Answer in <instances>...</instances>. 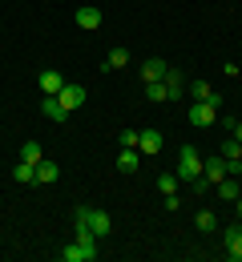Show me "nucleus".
Returning a JSON list of instances; mask_svg holds the SVG:
<instances>
[{
	"instance_id": "obj_1",
	"label": "nucleus",
	"mask_w": 242,
	"mask_h": 262,
	"mask_svg": "<svg viewBox=\"0 0 242 262\" xmlns=\"http://www.w3.org/2000/svg\"><path fill=\"white\" fill-rule=\"evenodd\" d=\"M178 182H194L198 173H202V154L194 149V145H182V154H178Z\"/></svg>"
},
{
	"instance_id": "obj_2",
	"label": "nucleus",
	"mask_w": 242,
	"mask_h": 262,
	"mask_svg": "<svg viewBox=\"0 0 242 262\" xmlns=\"http://www.w3.org/2000/svg\"><path fill=\"white\" fill-rule=\"evenodd\" d=\"M186 121H190V125H198V129L218 125V109H214L210 101H190V109H186Z\"/></svg>"
},
{
	"instance_id": "obj_3",
	"label": "nucleus",
	"mask_w": 242,
	"mask_h": 262,
	"mask_svg": "<svg viewBox=\"0 0 242 262\" xmlns=\"http://www.w3.org/2000/svg\"><path fill=\"white\" fill-rule=\"evenodd\" d=\"M73 242L85 250V258H89V262L97 258V234L89 230V222H77V234H73Z\"/></svg>"
},
{
	"instance_id": "obj_4",
	"label": "nucleus",
	"mask_w": 242,
	"mask_h": 262,
	"mask_svg": "<svg viewBox=\"0 0 242 262\" xmlns=\"http://www.w3.org/2000/svg\"><path fill=\"white\" fill-rule=\"evenodd\" d=\"M222 246H226V258L230 262H242V226L222 230Z\"/></svg>"
},
{
	"instance_id": "obj_5",
	"label": "nucleus",
	"mask_w": 242,
	"mask_h": 262,
	"mask_svg": "<svg viewBox=\"0 0 242 262\" xmlns=\"http://www.w3.org/2000/svg\"><path fill=\"white\" fill-rule=\"evenodd\" d=\"M226 173H230V169H226V158H222V154H214V158H206V162H202V178H206L210 186H218Z\"/></svg>"
},
{
	"instance_id": "obj_6",
	"label": "nucleus",
	"mask_w": 242,
	"mask_h": 262,
	"mask_svg": "<svg viewBox=\"0 0 242 262\" xmlns=\"http://www.w3.org/2000/svg\"><path fill=\"white\" fill-rule=\"evenodd\" d=\"M36 85H40V93H45V97H57V93L65 89V77H61L57 69H45V73L36 77Z\"/></svg>"
},
{
	"instance_id": "obj_7",
	"label": "nucleus",
	"mask_w": 242,
	"mask_h": 262,
	"mask_svg": "<svg viewBox=\"0 0 242 262\" xmlns=\"http://www.w3.org/2000/svg\"><path fill=\"white\" fill-rule=\"evenodd\" d=\"M138 149H141V158L162 154V133L158 129H138Z\"/></svg>"
},
{
	"instance_id": "obj_8",
	"label": "nucleus",
	"mask_w": 242,
	"mask_h": 262,
	"mask_svg": "<svg viewBox=\"0 0 242 262\" xmlns=\"http://www.w3.org/2000/svg\"><path fill=\"white\" fill-rule=\"evenodd\" d=\"M85 97H89V93H85V89H81V85H69V81H65V89H61V93H57V101H61V105H65V109H81V105H85Z\"/></svg>"
},
{
	"instance_id": "obj_9",
	"label": "nucleus",
	"mask_w": 242,
	"mask_h": 262,
	"mask_svg": "<svg viewBox=\"0 0 242 262\" xmlns=\"http://www.w3.org/2000/svg\"><path fill=\"white\" fill-rule=\"evenodd\" d=\"M101 8H93V4H85V8H77V25H81V29H89V33H93V29H101Z\"/></svg>"
},
{
	"instance_id": "obj_10",
	"label": "nucleus",
	"mask_w": 242,
	"mask_h": 262,
	"mask_svg": "<svg viewBox=\"0 0 242 262\" xmlns=\"http://www.w3.org/2000/svg\"><path fill=\"white\" fill-rule=\"evenodd\" d=\"M40 113H45L49 121H69V109H65L57 97H45V101H40Z\"/></svg>"
},
{
	"instance_id": "obj_11",
	"label": "nucleus",
	"mask_w": 242,
	"mask_h": 262,
	"mask_svg": "<svg viewBox=\"0 0 242 262\" xmlns=\"http://www.w3.org/2000/svg\"><path fill=\"white\" fill-rule=\"evenodd\" d=\"M190 101H210V105H214V109H218V105H222V97H218V93H214V89H210L206 81H194V85H190Z\"/></svg>"
},
{
	"instance_id": "obj_12",
	"label": "nucleus",
	"mask_w": 242,
	"mask_h": 262,
	"mask_svg": "<svg viewBox=\"0 0 242 262\" xmlns=\"http://www.w3.org/2000/svg\"><path fill=\"white\" fill-rule=\"evenodd\" d=\"M89 230H93L97 238H109V230H113L109 214H105V210H89Z\"/></svg>"
},
{
	"instance_id": "obj_13",
	"label": "nucleus",
	"mask_w": 242,
	"mask_h": 262,
	"mask_svg": "<svg viewBox=\"0 0 242 262\" xmlns=\"http://www.w3.org/2000/svg\"><path fill=\"white\" fill-rule=\"evenodd\" d=\"M166 61H158V57H149V61H145V65H141V81H162V77H166Z\"/></svg>"
},
{
	"instance_id": "obj_14",
	"label": "nucleus",
	"mask_w": 242,
	"mask_h": 262,
	"mask_svg": "<svg viewBox=\"0 0 242 262\" xmlns=\"http://www.w3.org/2000/svg\"><path fill=\"white\" fill-rule=\"evenodd\" d=\"M20 162H29V165H40V162H45L40 141H25V145H20Z\"/></svg>"
},
{
	"instance_id": "obj_15",
	"label": "nucleus",
	"mask_w": 242,
	"mask_h": 262,
	"mask_svg": "<svg viewBox=\"0 0 242 262\" xmlns=\"http://www.w3.org/2000/svg\"><path fill=\"white\" fill-rule=\"evenodd\" d=\"M141 165V149H121V158H117V169L121 173H134Z\"/></svg>"
},
{
	"instance_id": "obj_16",
	"label": "nucleus",
	"mask_w": 242,
	"mask_h": 262,
	"mask_svg": "<svg viewBox=\"0 0 242 262\" xmlns=\"http://www.w3.org/2000/svg\"><path fill=\"white\" fill-rule=\"evenodd\" d=\"M162 81H166V89H170V101L173 97H186V89H182V73H178V69H166Z\"/></svg>"
},
{
	"instance_id": "obj_17",
	"label": "nucleus",
	"mask_w": 242,
	"mask_h": 262,
	"mask_svg": "<svg viewBox=\"0 0 242 262\" xmlns=\"http://www.w3.org/2000/svg\"><path fill=\"white\" fill-rule=\"evenodd\" d=\"M194 226L202 230V234H210V230H218V218H214V210H198V214H194Z\"/></svg>"
},
{
	"instance_id": "obj_18",
	"label": "nucleus",
	"mask_w": 242,
	"mask_h": 262,
	"mask_svg": "<svg viewBox=\"0 0 242 262\" xmlns=\"http://www.w3.org/2000/svg\"><path fill=\"white\" fill-rule=\"evenodd\" d=\"M57 173H61L57 162H40V165H36V182H45V186H53V182H57Z\"/></svg>"
},
{
	"instance_id": "obj_19",
	"label": "nucleus",
	"mask_w": 242,
	"mask_h": 262,
	"mask_svg": "<svg viewBox=\"0 0 242 262\" xmlns=\"http://www.w3.org/2000/svg\"><path fill=\"white\" fill-rule=\"evenodd\" d=\"M145 97H149V101H170L166 81H145Z\"/></svg>"
},
{
	"instance_id": "obj_20",
	"label": "nucleus",
	"mask_w": 242,
	"mask_h": 262,
	"mask_svg": "<svg viewBox=\"0 0 242 262\" xmlns=\"http://www.w3.org/2000/svg\"><path fill=\"white\" fill-rule=\"evenodd\" d=\"M125 65H129V53H125V49H109V57H105L101 69H125Z\"/></svg>"
},
{
	"instance_id": "obj_21",
	"label": "nucleus",
	"mask_w": 242,
	"mask_h": 262,
	"mask_svg": "<svg viewBox=\"0 0 242 262\" xmlns=\"http://www.w3.org/2000/svg\"><path fill=\"white\" fill-rule=\"evenodd\" d=\"M12 178L20 182V186H29V182H36V165H29V162H20L16 169H12Z\"/></svg>"
},
{
	"instance_id": "obj_22",
	"label": "nucleus",
	"mask_w": 242,
	"mask_h": 262,
	"mask_svg": "<svg viewBox=\"0 0 242 262\" xmlns=\"http://www.w3.org/2000/svg\"><path fill=\"white\" fill-rule=\"evenodd\" d=\"M61 262H89V258H85V250L77 242H69V246H61Z\"/></svg>"
},
{
	"instance_id": "obj_23",
	"label": "nucleus",
	"mask_w": 242,
	"mask_h": 262,
	"mask_svg": "<svg viewBox=\"0 0 242 262\" xmlns=\"http://www.w3.org/2000/svg\"><path fill=\"white\" fill-rule=\"evenodd\" d=\"M158 194H178V173H162L158 178Z\"/></svg>"
},
{
	"instance_id": "obj_24",
	"label": "nucleus",
	"mask_w": 242,
	"mask_h": 262,
	"mask_svg": "<svg viewBox=\"0 0 242 262\" xmlns=\"http://www.w3.org/2000/svg\"><path fill=\"white\" fill-rule=\"evenodd\" d=\"M121 149H138V129H121Z\"/></svg>"
},
{
	"instance_id": "obj_25",
	"label": "nucleus",
	"mask_w": 242,
	"mask_h": 262,
	"mask_svg": "<svg viewBox=\"0 0 242 262\" xmlns=\"http://www.w3.org/2000/svg\"><path fill=\"white\" fill-rule=\"evenodd\" d=\"M230 137H238V141H242V121H234V125H230Z\"/></svg>"
},
{
	"instance_id": "obj_26",
	"label": "nucleus",
	"mask_w": 242,
	"mask_h": 262,
	"mask_svg": "<svg viewBox=\"0 0 242 262\" xmlns=\"http://www.w3.org/2000/svg\"><path fill=\"white\" fill-rule=\"evenodd\" d=\"M234 206H238V218H242V198H238V202H234Z\"/></svg>"
}]
</instances>
